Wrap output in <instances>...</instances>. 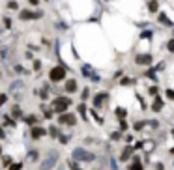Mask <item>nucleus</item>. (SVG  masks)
I'll return each mask as SVG.
<instances>
[{
	"label": "nucleus",
	"instance_id": "1",
	"mask_svg": "<svg viewBox=\"0 0 174 170\" xmlns=\"http://www.w3.org/2000/svg\"><path fill=\"white\" fill-rule=\"evenodd\" d=\"M73 159H75V161L92 163V161H96V155L90 153V152H86V150H82V148H77V150H73Z\"/></svg>",
	"mask_w": 174,
	"mask_h": 170
},
{
	"label": "nucleus",
	"instance_id": "2",
	"mask_svg": "<svg viewBox=\"0 0 174 170\" xmlns=\"http://www.w3.org/2000/svg\"><path fill=\"white\" fill-rule=\"evenodd\" d=\"M71 105V99H67V97H56L54 101H52V110L54 112H66V109Z\"/></svg>",
	"mask_w": 174,
	"mask_h": 170
},
{
	"label": "nucleus",
	"instance_id": "3",
	"mask_svg": "<svg viewBox=\"0 0 174 170\" xmlns=\"http://www.w3.org/2000/svg\"><path fill=\"white\" fill-rule=\"evenodd\" d=\"M56 161H58V153H56V152H51V153L45 157V161L39 165V168L41 170H51L54 165H56Z\"/></svg>",
	"mask_w": 174,
	"mask_h": 170
},
{
	"label": "nucleus",
	"instance_id": "4",
	"mask_svg": "<svg viewBox=\"0 0 174 170\" xmlns=\"http://www.w3.org/2000/svg\"><path fill=\"white\" fill-rule=\"evenodd\" d=\"M66 77V67H62V66H56V67H52L51 71H49V79L52 80V82H58V80H62Z\"/></svg>",
	"mask_w": 174,
	"mask_h": 170
},
{
	"label": "nucleus",
	"instance_id": "5",
	"mask_svg": "<svg viewBox=\"0 0 174 170\" xmlns=\"http://www.w3.org/2000/svg\"><path fill=\"white\" fill-rule=\"evenodd\" d=\"M58 122H60L62 125H75V124H77V118H75L73 114H69V112H62V116L58 118Z\"/></svg>",
	"mask_w": 174,
	"mask_h": 170
},
{
	"label": "nucleus",
	"instance_id": "6",
	"mask_svg": "<svg viewBox=\"0 0 174 170\" xmlns=\"http://www.w3.org/2000/svg\"><path fill=\"white\" fill-rule=\"evenodd\" d=\"M41 15H43L41 11H36V13H34V11H28V9H24V11L19 13V17H21L22 21H28V19H39Z\"/></svg>",
	"mask_w": 174,
	"mask_h": 170
},
{
	"label": "nucleus",
	"instance_id": "7",
	"mask_svg": "<svg viewBox=\"0 0 174 170\" xmlns=\"http://www.w3.org/2000/svg\"><path fill=\"white\" fill-rule=\"evenodd\" d=\"M135 62L139 66H148V64H152V56L150 54H139V56H135Z\"/></svg>",
	"mask_w": 174,
	"mask_h": 170
},
{
	"label": "nucleus",
	"instance_id": "8",
	"mask_svg": "<svg viewBox=\"0 0 174 170\" xmlns=\"http://www.w3.org/2000/svg\"><path fill=\"white\" fill-rule=\"evenodd\" d=\"M45 133H47V131H45L43 127H32V131H30L32 138H36V140H37V138H41V137H43Z\"/></svg>",
	"mask_w": 174,
	"mask_h": 170
},
{
	"label": "nucleus",
	"instance_id": "9",
	"mask_svg": "<svg viewBox=\"0 0 174 170\" xmlns=\"http://www.w3.org/2000/svg\"><path fill=\"white\" fill-rule=\"evenodd\" d=\"M107 97H109V94H105V92H103V94L94 95V105H96V107H101V105H103V101H105Z\"/></svg>",
	"mask_w": 174,
	"mask_h": 170
},
{
	"label": "nucleus",
	"instance_id": "10",
	"mask_svg": "<svg viewBox=\"0 0 174 170\" xmlns=\"http://www.w3.org/2000/svg\"><path fill=\"white\" fill-rule=\"evenodd\" d=\"M66 92H69V94H73V92H77V82H75L73 79H69V80L66 82Z\"/></svg>",
	"mask_w": 174,
	"mask_h": 170
},
{
	"label": "nucleus",
	"instance_id": "11",
	"mask_svg": "<svg viewBox=\"0 0 174 170\" xmlns=\"http://www.w3.org/2000/svg\"><path fill=\"white\" fill-rule=\"evenodd\" d=\"M159 22H163V24H165V26H169V28H171V26H174L172 21H171V19H169L165 13H159Z\"/></svg>",
	"mask_w": 174,
	"mask_h": 170
},
{
	"label": "nucleus",
	"instance_id": "12",
	"mask_svg": "<svg viewBox=\"0 0 174 170\" xmlns=\"http://www.w3.org/2000/svg\"><path fill=\"white\" fill-rule=\"evenodd\" d=\"M131 153H133V148H131V146H126V150L122 152V161H127V157H129Z\"/></svg>",
	"mask_w": 174,
	"mask_h": 170
},
{
	"label": "nucleus",
	"instance_id": "13",
	"mask_svg": "<svg viewBox=\"0 0 174 170\" xmlns=\"http://www.w3.org/2000/svg\"><path fill=\"white\" fill-rule=\"evenodd\" d=\"M129 170H142V165H141V161H139V159H133V163L129 165Z\"/></svg>",
	"mask_w": 174,
	"mask_h": 170
},
{
	"label": "nucleus",
	"instance_id": "14",
	"mask_svg": "<svg viewBox=\"0 0 174 170\" xmlns=\"http://www.w3.org/2000/svg\"><path fill=\"white\" fill-rule=\"evenodd\" d=\"M152 109H154L156 112H159V110L163 109V101H161V99H156V103L152 105Z\"/></svg>",
	"mask_w": 174,
	"mask_h": 170
},
{
	"label": "nucleus",
	"instance_id": "15",
	"mask_svg": "<svg viewBox=\"0 0 174 170\" xmlns=\"http://www.w3.org/2000/svg\"><path fill=\"white\" fill-rule=\"evenodd\" d=\"M157 7H159V4H157L156 0H150V2H148V9H150V11H157Z\"/></svg>",
	"mask_w": 174,
	"mask_h": 170
},
{
	"label": "nucleus",
	"instance_id": "16",
	"mask_svg": "<svg viewBox=\"0 0 174 170\" xmlns=\"http://www.w3.org/2000/svg\"><path fill=\"white\" fill-rule=\"evenodd\" d=\"M82 75H84V77H94V75H92V69H90L88 66L82 67ZM94 79H96V77H94Z\"/></svg>",
	"mask_w": 174,
	"mask_h": 170
},
{
	"label": "nucleus",
	"instance_id": "17",
	"mask_svg": "<svg viewBox=\"0 0 174 170\" xmlns=\"http://www.w3.org/2000/svg\"><path fill=\"white\" fill-rule=\"evenodd\" d=\"M22 86H24V84H22V82H21V80H15V82H13V84H11V90H21V88H22Z\"/></svg>",
	"mask_w": 174,
	"mask_h": 170
},
{
	"label": "nucleus",
	"instance_id": "18",
	"mask_svg": "<svg viewBox=\"0 0 174 170\" xmlns=\"http://www.w3.org/2000/svg\"><path fill=\"white\" fill-rule=\"evenodd\" d=\"M116 114H118V118H126V114H127V112H126L124 109H116Z\"/></svg>",
	"mask_w": 174,
	"mask_h": 170
},
{
	"label": "nucleus",
	"instance_id": "19",
	"mask_svg": "<svg viewBox=\"0 0 174 170\" xmlns=\"http://www.w3.org/2000/svg\"><path fill=\"white\" fill-rule=\"evenodd\" d=\"M24 120H26V122H28L30 125H34V124L37 122V118H36V116H28V118H24Z\"/></svg>",
	"mask_w": 174,
	"mask_h": 170
},
{
	"label": "nucleus",
	"instance_id": "20",
	"mask_svg": "<svg viewBox=\"0 0 174 170\" xmlns=\"http://www.w3.org/2000/svg\"><path fill=\"white\" fill-rule=\"evenodd\" d=\"M167 49H169L171 52H174V39H171V41H167Z\"/></svg>",
	"mask_w": 174,
	"mask_h": 170
},
{
	"label": "nucleus",
	"instance_id": "21",
	"mask_svg": "<svg viewBox=\"0 0 174 170\" xmlns=\"http://www.w3.org/2000/svg\"><path fill=\"white\" fill-rule=\"evenodd\" d=\"M22 168V165H21V163H15V165H11V167H9V170H21Z\"/></svg>",
	"mask_w": 174,
	"mask_h": 170
},
{
	"label": "nucleus",
	"instance_id": "22",
	"mask_svg": "<svg viewBox=\"0 0 174 170\" xmlns=\"http://www.w3.org/2000/svg\"><path fill=\"white\" fill-rule=\"evenodd\" d=\"M69 168H71V170H81L77 165H75V159H73V161H69Z\"/></svg>",
	"mask_w": 174,
	"mask_h": 170
},
{
	"label": "nucleus",
	"instance_id": "23",
	"mask_svg": "<svg viewBox=\"0 0 174 170\" xmlns=\"http://www.w3.org/2000/svg\"><path fill=\"white\" fill-rule=\"evenodd\" d=\"M11 112H13V114H15L17 118L21 116V109H19V107H13V110H11Z\"/></svg>",
	"mask_w": 174,
	"mask_h": 170
},
{
	"label": "nucleus",
	"instance_id": "24",
	"mask_svg": "<svg viewBox=\"0 0 174 170\" xmlns=\"http://www.w3.org/2000/svg\"><path fill=\"white\" fill-rule=\"evenodd\" d=\"M28 159H30V161H32V163H34V161H36V159H37V153H36V152H32V153H30V155H28Z\"/></svg>",
	"mask_w": 174,
	"mask_h": 170
},
{
	"label": "nucleus",
	"instance_id": "25",
	"mask_svg": "<svg viewBox=\"0 0 174 170\" xmlns=\"http://www.w3.org/2000/svg\"><path fill=\"white\" fill-rule=\"evenodd\" d=\"M4 167H11V157H4Z\"/></svg>",
	"mask_w": 174,
	"mask_h": 170
},
{
	"label": "nucleus",
	"instance_id": "26",
	"mask_svg": "<svg viewBox=\"0 0 174 170\" xmlns=\"http://www.w3.org/2000/svg\"><path fill=\"white\" fill-rule=\"evenodd\" d=\"M7 7H9V9H17L19 6H17V2H9V4H7Z\"/></svg>",
	"mask_w": 174,
	"mask_h": 170
},
{
	"label": "nucleus",
	"instance_id": "27",
	"mask_svg": "<svg viewBox=\"0 0 174 170\" xmlns=\"http://www.w3.org/2000/svg\"><path fill=\"white\" fill-rule=\"evenodd\" d=\"M49 131H51V135H52V137H58V129H56V127H51Z\"/></svg>",
	"mask_w": 174,
	"mask_h": 170
},
{
	"label": "nucleus",
	"instance_id": "28",
	"mask_svg": "<svg viewBox=\"0 0 174 170\" xmlns=\"http://www.w3.org/2000/svg\"><path fill=\"white\" fill-rule=\"evenodd\" d=\"M6 99H7V95H6V94H2V95H0V107L6 103Z\"/></svg>",
	"mask_w": 174,
	"mask_h": 170
},
{
	"label": "nucleus",
	"instance_id": "29",
	"mask_svg": "<svg viewBox=\"0 0 174 170\" xmlns=\"http://www.w3.org/2000/svg\"><path fill=\"white\" fill-rule=\"evenodd\" d=\"M4 24H6V28H11V21H9V19H7V17H6V19H4Z\"/></svg>",
	"mask_w": 174,
	"mask_h": 170
},
{
	"label": "nucleus",
	"instance_id": "30",
	"mask_svg": "<svg viewBox=\"0 0 174 170\" xmlns=\"http://www.w3.org/2000/svg\"><path fill=\"white\" fill-rule=\"evenodd\" d=\"M15 73H24V69L21 66H15Z\"/></svg>",
	"mask_w": 174,
	"mask_h": 170
},
{
	"label": "nucleus",
	"instance_id": "31",
	"mask_svg": "<svg viewBox=\"0 0 174 170\" xmlns=\"http://www.w3.org/2000/svg\"><path fill=\"white\" fill-rule=\"evenodd\" d=\"M131 82H133L131 79H122V84H131Z\"/></svg>",
	"mask_w": 174,
	"mask_h": 170
},
{
	"label": "nucleus",
	"instance_id": "32",
	"mask_svg": "<svg viewBox=\"0 0 174 170\" xmlns=\"http://www.w3.org/2000/svg\"><path fill=\"white\" fill-rule=\"evenodd\" d=\"M167 95H169L171 99H174V92H172V90H167Z\"/></svg>",
	"mask_w": 174,
	"mask_h": 170
},
{
	"label": "nucleus",
	"instance_id": "33",
	"mask_svg": "<svg viewBox=\"0 0 174 170\" xmlns=\"http://www.w3.org/2000/svg\"><path fill=\"white\" fill-rule=\"evenodd\" d=\"M39 67H41V64H39V62H34V69H36V71H37V69H39Z\"/></svg>",
	"mask_w": 174,
	"mask_h": 170
},
{
	"label": "nucleus",
	"instance_id": "34",
	"mask_svg": "<svg viewBox=\"0 0 174 170\" xmlns=\"http://www.w3.org/2000/svg\"><path fill=\"white\" fill-rule=\"evenodd\" d=\"M28 2H30V4H34V6H36V4H37V2H39V0H28Z\"/></svg>",
	"mask_w": 174,
	"mask_h": 170
},
{
	"label": "nucleus",
	"instance_id": "35",
	"mask_svg": "<svg viewBox=\"0 0 174 170\" xmlns=\"http://www.w3.org/2000/svg\"><path fill=\"white\" fill-rule=\"evenodd\" d=\"M6 135H4V131H2V127H0V138H4Z\"/></svg>",
	"mask_w": 174,
	"mask_h": 170
},
{
	"label": "nucleus",
	"instance_id": "36",
	"mask_svg": "<svg viewBox=\"0 0 174 170\" xmlns=\"http://www.w3.org/2000/svg\"><path fill=\"white\" fill-rule=\"evenodd\" d=\"M156 170H163V167H161V165H157V168Z\"/></svg>",
	"mask_w": 174,
	"mask_h": 170
},
{
	"label": "nucleus",
	"instance_id": "37",
	"mask_svg": "<svg viewBox=\"0 0 174 170\" xmlns=\"http://www.w3.org/2000/svg\"><path fill=\"white\" fill-rule=\"evenodd\" d=\"M0 153H2V146H0Z\"/></svg>",
	"mask_w": 174,
	"mask_h": 170
},
{
	"label": "nucleus",
	"instance_id": "38",
	"mask_svg": "<svg viewBox=\"0 0 174 170\" xmlns=\"http://www.w3.org/2000/svg\"><path fill=\"white\" fill-rule=\"evenodd\" d=\"M171 153H174V150H172V152H171Z\"/></svg>",
	"mask_w": 174,
	"mask_h": 170
},
{
	"label": "nucleus",
	"instance_id": "39",
	"mask_svg": "<svg viewBox=\"0 0 174 170\" xmlns=\"http://www.w3.org/2000/svg\"><path fill=\"white\" fill-rule=\"evenodd\" d=\"M172 135H174V129H172Z\"/></svg>",
	"mask_w": 174,
	"mask_h": 170
}]
</instances>
